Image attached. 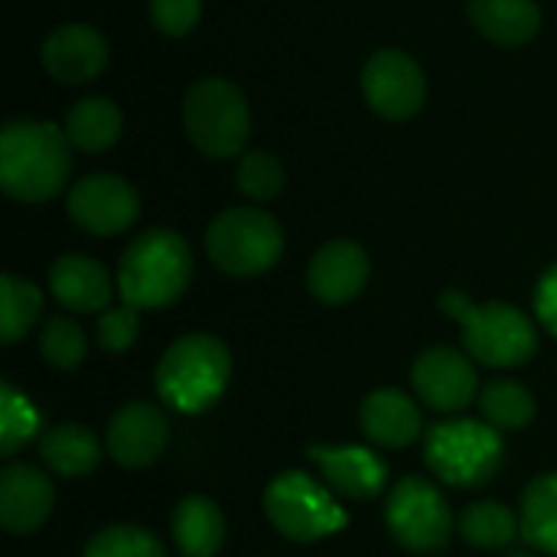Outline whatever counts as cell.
<instances>
[{"label":"cell","instance_id":"22","mask_svg":"<svg viewBox=\"0 0 557 557\" xmlns=\"http://www.w3.org/2000/svg\"><path fill=\"white\" fill-rule=\"evenodd\" d=\"M170 529L183 557H215L225 545V516L209 496L180 499Z\"/></svg>","mask_w":557,"mask_h":557},{"label":"cell","instance_id":"16","mask_svg":"<svg viewBox=\"0 0 557 557\" xmlns=\"http://www.w3.org/2000/svg\"><path fill=\"white\" fill-rule=\"evenodd\" d=\"M369 284V255L362 245L349 238L326 242L307 268V287L310 294L326 307L352 304Z\"/></svg>","mask_w":557,"mask_h":557},{"label":"cell","instance_id":"18","mask_svg":"<svg viewBox=\"0 0 557 557\" xmlns=\"http://www.w3.org/2000/svg\"><path fill=\"white\" fill-rule=\"evenodd\" d=\"M359 424H362L366 437L375 447H385V450L411 447L424 434V421H421L418 401L411 395L398 392V388L372 392L362 401V408H359Z\"/></svg>","mask_w":557,"mask_h":557},{"label":"cell","instance_id":"17","mask_svg":"<svg viewBox=\"0 0 557 557\" xmlns=\"http://www.w3.org/2000/svg\"><path fill=\"white\" fill-rule=\"evenodd\" d=\"M55 506L52 480L33 463H10L0 473V525L10 535H33Z\"/></svg>","mask_w":557,"mask_h":557},{"label":"cell","instance_id":"28","mask_svg":"<svg viewBox=\"0 0 557 557\" xmlns=\"http://www.w3.org/2000/svg\"><path fill=\"white\" fill-rule=\"evenodd\" d=\"M42 418L36 411V405L16 392L10 382L0 385V454L10 460L16 457L33 437H42Z\"/></svg>","mask_w":557,"mask_h":557},{"label":"cell","instance_id":"9","mask_svg":"<svg viewBox=\"0 0 557 557\" xmlns=\"http://www.w3.org/2000/svg\"><path fill=\"white\" fill-rule=\"evenodd\" d=\"M385 525L411 555H437L454 539V516L444 493L421 476H405L392 486Z\"/></svg>","mask_w":557,"mask_h":557},{"label":"cell","instance_id":"6","mask_svg":"<svg viewBox=\"0 0 557 557\" xmlns=\"http://www.w3.org/2000/svg\"><path fill=\"white\" fill-rule=\"evenodd\" d=\"M183 127L199 153H206L209 160H232L245 153V144L251 137V108L238 85L209 75L186 91Z\"/></svg>","mask_w":557,"mask_h":557},{"label":"cell","instance_id":"14","mask_svg":"<svg viewBox=\"0 0 557 557\" xmlns=\"http://www.w3.org/2000/svg\"><path fill=\"white\" fill-rule=\"evenodd\" d=\"M108 454L124 470H144L160 460L170 444V418L160 405L127 401L108 424Z\"/></svg>","mask_w":557,"mask_h":557},{"label":"cell","instance_id":"5","mask_svg":"<svg viewBox=\"0 0 557 557\" xmlns=\"http://www.w3.org/2000/svg\"><path fill=\"white\" fill-rule=\"evenodd\" d=\"M424 460L431 473L457 490L486 486L506 463L503 434L476 418H450L424 434Z\"/></svg>","mask_w":557,"mask_h":557},{"label":"cell","instance_id":"25","mask_svg":"<svg viewBox=\"0 0 557 557\" xmlns=\"http://www.w3.org/2000/svg\"><path fill=\"white\" fill-rule=\"evenodd\" d=\"M519 522L535 552L557 557V473H542L525 486Z\"/></svg>","mask_w":557,"mask_h":557},{"label":"cell","instance_id":"13","mask_svg":"<svg viewBox=\"0 0 557 557\" xmlns=\"http://www.w3.org/2000/svg\"><path fill=\"white\" fill-rule=\"evenodd\" d=\"M310 463L317 467L320 480L349 503H366L385 493L388 486V467L385 460L359 444H343V447H326V444H310L307 447Z\"/></svg>","mask_w":557,"mask_h":557},{"label":"cell","instance_id":"15","mask_svg":"<svg viewBox=\"0 0 557 557\" xmlns=\"http://www.w3.org/2000/svg\"><path fill=\"white\" fill-rule=\"evenodd\" d=\"M108 39L88 23H65L42 39L39 59L46 75L62 85H85L95 82L108 69Z\"/></svg>","mask_w":557,"mask_h":557},{"label":"cell","instance_id":"4","mask_svg":"<svg viewBox=\"0 0 557 557\" xmlns=\"http://www.w3.org/2000/svg\"><path fill=\"white\" fill-rule=\"evenodd\" d=\"M157 395L180 414L209 411L232 382V352L212 333H186L157 362Z\"/></svg>","mask_w":557,"mask_h":557},{"label":"cell","instance_id":"24","mask_svg":"<svg viewBox=\"0 0 557 557\" xmlns=\"http://www.w3.org/2000/svg\"><path fill=\"white\" fill-rule=\"evenodd\" d=\"M457 532L467 545L480 552H499V548H509L522 535V522H519V512H512L506 503L483 499L460 512Z\"/></svg>","mask_w":557,"mask_h":557},{"label":"cell","instance_id":"31","mask_svg":"<svg viewBox=\"0 0 557 557\" xmlns=\"http://www.w3.org/2000/svg\"><path fill=\"white\" fill-rule=\"evenodd\" d=\"M235 180H238V189H242L248 199H255V202H271V199H277V196L284 193V186H287V170H284V163H281L274 153H268V150H248V153H242V160H238Z\"/></svg>","mask_w":557,"mask_h":557},{"label":"cell","instance_id":"10","mask_svg":"<svg viewBox=\"0 0 557 557\" xmlns=\"http://www.w3.org/2000/svg\"><path fill=\"white\" fill-rule=\"evenodd\" d=\"M362 95L369 108L388 121H408L414 117L428 101V78L418 59H411L401 49H379L362 65Z\"/></svg>","mask_w":557,"mask_h":557},{"label":"cell","instance_id":"2","mask_svg":"<svg viewBox=\"0 0 557 557\" xmlns=\"http://www.w3.org/2000/svg\"><path fill=\"white\" fill-rule=\"evenodd\" d=\"M193 281V251L173 228L137 235L117 264V294L134 310L173 307Z\"/></svg>","mask_w":557,"mask_h":557},{"label":"cell","instance_id":"29","mask_svg":"<svg viewBox=\"0 0 557 557\" xmlns=\"http://www.w3.org/2000/svg\"><path fill=\"white\" fill-rule=\"evenodd\" d=\"M39 352H42L46 366H52L59 372H72L88 356V336L75 320L49 317L42 323V333H39Z\"/></svg>","mask_w":557,"mask_h":557},{"label":"cell","instance_id":"20","mask_svg":"<svg viewBox=\"0 0 557 557\" xmlns=\"http://www.w3.org/2000/svg\"><path fill=\"white\" fill-rule=\"evenodd\" d=\"M101 437L85 424H55L39 437V460L62 480H82L101 463Z\"/></svg>","mask_w":557,"mask_h":557},{"label":"cell","instance_id":"1","mask_svg":"<svg viewBox=\"0 0 557 557\" xmlns=\"http://www.w3.org/2000/svg\"><path fill=\"white\" fill-rule=\"evenodd\" d=\"M72 144L49 121H10L0 134V186L10 199L36 206L62 193L72 173Z\"/></svg>","mask_w":557,"mask_h":557},{"label":"cell","instance_id":"19","mask_svg":"<svg viewBox=\"0 0 557 557\" xmlns=\"http://www.w3.org/2000/svg\"><path fill=\"white\" fill-rule=\"evenodd\" d=\"M49 290L72 313H104L114 297L111 274L88 255H62L49 268Z\"/></svg>","mask_w":557,"mask_h":557},{"label":"cell","instance_id":"23","mask_svg":"<svg viewBox=\"0 0 557 557\" xmlns=\"http://www.w3.org/2000/svg\"><path fill=\"white\" fill-rule=\"evenodd\" d=\"M65 137L75 150L82 153H104L111 150L117 140H121V131H124V114L121 108L104 98V95H91V98H82L78 104L69 108V117H65Z\"/></svg>","mask_w":557,"mask_h":557},{"label":"cell","instance_id":"3","mask_svg":"<svg viewBox=\"0 0 557 557\" xmlns=\"http://www.w3.org/2000/svg\"><path fill=\"white\" fill-rule=\"evenodd\" d=\"M441 310L460 323L463 349L473 362L490 369H519L539 349L535 323L506 300L473 304L463 290H444Z\"/></svg>","mask_w":557,"mask_h":557},{"label":"cell","instance_id":"32","mask_svg":"<svg viewBox=\"0 0 557 557\" xmlns=\"http://www.w3.org/2000/svg\"><path fill=\"white\" fill-rule=\"evenodd\" d=\"M137 336H140V310L121 304V307H108L104 313H98L95 339L104 352L121 356L137 343Z\"/></svg>","mask_w":557,"mask_h":557},{"label":"cell","instance_id":"34","mask_svg":"<svg viewBox=\"0 0 557 557\" xmlns=\"http://www.w3.org/2000/svg\"><path fill=\"white\" fill-rule=\"evenodd\" d=\"M535 313H539V323L557 336V264L548 268L535 287Z\"/></svg>","mask_w":557,"mask_h":557},{"label":"cell","instance_id":"30","mask_svg":"<svg viewBox=\"0 0 557 557\" xmlns=\"http://www.w3.org/2000/svg\"><path fill=\"white\" fill-rule=\"evenodd\" d=\"M82 557H166L160 539L153 532H147L144 525H108V529H98Z\"/></svg>","mask_w":557,"mask_h":557},{"label":"cell","instance_id":"7","mask_svg":"<svg viewBox=\"0 0 557 557\" xmlns=\"http://www.w3.org/2000/svg\"><path fill=\"white\" fill-rule=\"evenodd\" d=\"M264 516L287 542L300 545L323 542L349 525V512L339 506V496L304 470H287L268 483Z\"/></svg>","mask_w":557,"mask_h":557},{"label":"cell","instance_id":"33","mask_svg":"<svg viewBox=\"0 0 557 557\" xmlns=\"http://www.w3.org/2000/svg\"><path fill=\"white\" fill-rule=\"evenodd\" d=\"M202 16V0H150V23L163 36H189Z\"/></svg>","mask_w":557,"mask_h":557},{"label":"cell","instance_id":"8","mask_svg":"<svg viewBox=\"0 0 557 557\" xmlns=\"http://www.w3.org/2000/svg\"><path fill=\"white\" fill-rule=\"evenodd\" d=\"M209 261L228 277H258L284 255V228L255 206H235L212 219L206 232Z\"/></svg>","mask_w":557,"mask_h":557},{"label":"cell","instance_id":"26","mask_svg":"<svg viewBox=\"0 0 557 557\" xmlns=\"http://www.w3.org/2000/svg\"><path fill=\"white\" fill-rule=\"evenodd\" d=\"M476 405L483 411V421L493 424L499 434L525 431L539 411L535 395L522 382H512V379H493L490 385H483Z\"/></svg>","mask_w":557,"mask_h":557},{"label":"cell","instance_id":"21","mask_svg":"<svg viewBox=\"0 0 557 557\" xmlns=\"http://www.w3.org/2000/svg\"><path fill=\"white\" fill-rule=\"evenodd\" d=\"M470 23L496 46L519 49L542 29V10L535 0H470Z\"/></svg>","mask_w":557,"mask_h":557},{"label":"cell","instance_id":"11","mask_svg":"<svg viewBox=\"0 0 557 557\" xmlns=\"http://www.w3.org/2000/svg\"><path fill=\"white\" fill-rule=\"evenodd\" d=\"M65 209H69V219L82 232L111 238V235L127 232L137 222L140 199L127 180H121L114 173H91L69 189Z\"/></svg>","mask_w":557,"mask_h":557},{"label":"cell","instance_id":"12","mask_svg":"<svg viewBox=\"0 0 557 557\" xmlns=\"http://www.w3.org/2000/svg\"><path fill=\"white\" fill-rule=\"evenodd\" d=\"M418 398L444 414H460L480 398V375L467 352L454 346H431L411 366Z\"/></svg>","mask_w":557,"mask_h":557},{"label":"cell","instance_id":"35","mask_svg":"<svg viewBox=\"0 0 557 557\" xmlns=\"http://www.w3.org/2000/svg\"><path fill=\"white\" fill-rule=\"evenodd\" d=\"M512 557H532V555H512Z\"/></svg>","mask_w":557,"mask_h":557},{"label":"cell","instance_id":"27","mask_svg":"<svg viewBox=\"0 0 557 557\" xmlns=\"http://www.w3.org/2000/svg\"><path fill=\"white\" fill-rule=\"evenodd\" d=\"M42 313V294L36 284L3 274L0 277V339L7 346L20 343L39 320Z\"/></svg>","mask_w":557,"mask_h":557}]
</instances>
